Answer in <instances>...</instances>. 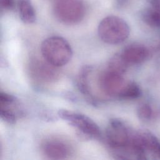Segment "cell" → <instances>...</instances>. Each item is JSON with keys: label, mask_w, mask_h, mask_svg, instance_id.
<instances>
[{"label": "cell", "mask_w": 160, "mask_h": 160, "mask_svg": "<svg viewBox=\"0 0 160 160\" xmlns=\"http://www.w3.org/2000/svg\"><path fill=\"white\" fill-rule=\"evenodd\" d=\"M41 51L44 59L56 68L66 65L72 56L70 44L60 36H51L44 39Z\"/></svg>", "instance_id": "cell-1"}, {"label": "cell", "mask_w": 160, "mask_h": 160, "mask_svg": "<svg viewBox=\"0 0 160 160\" xmlns=\"http://www.w3.org/2000/svg\"><path fill=\"white\" fill-rule=\"evenodd\" d=\"M98 32L103 42L109 44H118L128 38L130 29L123 19L116 16H108L99 22Z\"/></svg>", "instance_id": "cell-2"}, {"label": "cell", "mask_w": 160, "mask_h": 160, "mask_svg": "<svg viewBox=\"0 0 160 160\" xmlns=\"http://www.w3.org/2000/svg\"><path fill=\"white\" fill-rule=\"evenodd\" d=\"M129 145L136 159H146L148 154L160 159V142L149 131H133Z\"/></svg>", "instance_id": "cell-3"}, {"label": "cell", "mask_w": 160, "mask_h": 160, "mask_svg": "<svg viewBox=\"0 0 160 160\" xmlns=\"http://www.w3.org/2000/svg\"><path fill=\"white\" fill-rule=\"evenodd\" d=\"M58 116L76 129L78 135L85 139L97 138L101 135L100 128L90 118L81 113L61 109Z\"/></svg>", "instance_id": "cell-4"}, {"label": "cell", "mask_w": 160, "mask_h": 160, "mask_svg": "<svg viewBox=\"0 0 160 160\" xmlns=\"http://www.w3.org/2000/svg\"><path fill=\"white\" fill-rule=\"evenodd\" d=\"M86 9L83 0H56L52 8L55 18L68 25L81 22L85 16Z\"/></svg>", "instance_id": "cell-5"}, {"label": "cell", "mask_w": 160, "mask_h": 160, "mask_svg": "<svg viewBox=\"0 0 160 160\" xmlns=\"http://www.w3.org/2000/svg\"><path fill=\"white\" fill-rule=\"evenodd\" d=\"M132 133L133 131L123 120L112 118L106 129V139L111 149L122 148L129 145Z\"/></svg>", "instance_id": "cell-6"}, {"label": "cell", "mask_w": 160, "mask_h": 160, "mask_svg": "<svg viewBox=\"0 0 160 160\" xmlns=\"http://www.w3.org/2000/svg\"><path fill=\"white\" fill-rule=\"evenodd\" d=\"M55 66L51 65L45 60L34 59L29 64V71L31 76L36 81L42 82H54L59 78V73L55 69Z\"/></svg>", "instance_id": "cell-7"}, {"label": "cell", "mask_w": 160, "mask_h": 160, "mask_svg": "<svg viewBox=\"0 0 160 160\" xmlns=\"http://www.w3.org/2000/svg\"><path fill=\"white\" fill-rule=\"evenodd\" d=\"M122 75L107 69L99 79L101 88L106 94L118 97L126 84Z\"/></svg>", "instance_id": "cell-8"}, {"label": "cell", "mask_w": 160, "mask_h": 160, "mask_svg": "<svg viewBox=\"0 0 160 160\" xmlns=\"http://www.w3.org/2000/svg\"><path fill=\"white\" fill-rule=\"evenodd\" d=\"M44 154L51 159H62L70 154V147L65 142L58 139L46 141L42 146Z\"/></svg>", "instance_id": "cell-9"}, {"label": "cell", "mask_w": 160, "mask_h": 160, "mask_svg": "<svg viewBox=\"0 0 160 160\" xmlns=\"http://www.w3.org/2000/svg\"><path fill=\"white\" fill-rule=\"evenodd\" d=\"M121 54L129 65L142 63L148 59L150 52L146 46L139 43H133L126 46Z\"/></svg>", "instance_id": "cell-10"}, {"label": "cell", "mask_w": 160, "mask_h": 160, "mask_svg": "<svg viewBox=\"0 0 160 160\" xmlns=\"http://www.w3.org/2000/svg\"><path fill=\"white\" fill-rule=\"evenodd\" d=\"M141 17L142 21L149 27L160 29V5L151 4L142 11Z\"/></svg>", "instance_id": "cell-11"}, {"label": "cell", "mask_w": 160, "mask_h": 160, "mask_svg": "<svg viewBox=\"0 0 160 160\" xmlns=\"http://www.w3.org/2000/svg\"><path fill=\"white\" fill-rule=\"evenodd\" d=\"M18 11L19 18L25 24H32L36 20V14L31 0H19Z\"/></svg>", "instance_id": "cell-12"}, {"label": "cell", "mask_w": 160, "mask_h": 160, "mask_svg": "<svg viewBox=\"0 0 160 160\" xmlns=\"http://www.w3.org/2000/svg\"><path fill=\"white\" fill-rule=\"evenodd\" d=\"M92 69L93 67L91 65L86 64L82 66L79 71L77 78V87L83 95L88 97V99L92 98L90 97L91 92L88 77L92 72Z\"/></svg>", "instance_id": "cell-13"}, {"label": "cell", "mask_w": 160, "mask_h": 160, "mask_svg": "<svg viewBox=\"0 0 160 160\" xmlns=\"http://www.w3.org/2000/svg\"><path fill=\"white\" fill-rule=\"evenodd\" d=\"M142 94L139 86L134 81L126 82L124 88L118 96V98L122 99L132 100L139 98Z\"/></svg>", "instance_id": "cell-14"}, {"label": "cell", "mask_w": 160, "mask_h": 160, "mask_svg": "<svg viewBox=\"0 0 160 160\" xmlns=\"http://www.w3.org/2000/svg\"><path fill=\"white\" fill-rule=\"evenodd\" d=\"M128 63L121 53H116L109 60L108 69L123 74L128 68Z\"/></svg>", "instance_id": "cell-15"}, {"label": "cell", "mask_w": 160, "mask_h": 160, "mask_svg": "<svg viewBox=\"0 0 160 160\" xmlns=\"http://www.w3.org/2000/svg\"><path fill=\"white\" fill-rule=\"evenodd\" d=\"M153 115V111L151 106L145 102L141 103L137 108V116L139 119L144 121H149Z\"/></svg>", "instance_id": "cell-16"}, {"label": "cell", "mask_w": 160, "mask_h": 160, "mask_svg": "<svg viewBox=\"0 0 160 160\" xmlns=\"http://www.w3.org/2000/svg\"><path fill=\"white\" fill-rule=\"evenodd\" d=\"M0 116L6 122L9 124H13L16 122L18 115H16L14 111L11 107L1 106Z\"/></svg>", "instance_id": "cell-17"}, {"label": "cell", "mask_w": 160, "mask_h": 160, "mask_svg": "<svg viewBox=\"0 0 160 160\" xmlns=\"http://www.w3.org/2000/svg\"><path fill=\"white\" fill-rule=\"evenodd\" d=\"M18 100L15 96L2 91L0 92L1 106H12L18 104Z\"/></svg>", "instance_id": "cell-18"}, {"label": "cell", "mask_w": 160, "mask_h": 160, "mask_svg": "<svg viewBox=\"0 0 160 160\" xmlns=\"http://www.w3.org/2000/svg\"><path fill=\"white\" fill-rule=\"evenodd\" d=\"M1 10L10 11L14 7V0H0Z\"/></svg>", "instance_id": "cell-19"}, {"label": "cell", "mask_w": 160, "mask_h": 160, "mask_svg": "<svg viewBox=\"0 0 160 160\" xmlns=\"http://www.w3.org/2000/svg\"><path fill=\"white\" fill-rule=\"evenodd\" d=\"M150 4L160 5V0H148Z\"/></svg>", "instance_id": "cell-20"}, {"label": "cell", "mask_w": 160, "mask_h": 160, "mask_svg": "<svg viewBox=\"0 0 160 160\" xmlns=\"http://www.w3.org/2000/svg\"><path fill=\"white\" fill-rule=\"evenodd\" d=\"M158 48L160 49V39H159V44H158Z\"/></svg>", "instance_id": "cell-21"}]
</instances>
